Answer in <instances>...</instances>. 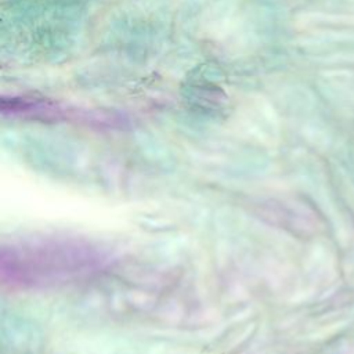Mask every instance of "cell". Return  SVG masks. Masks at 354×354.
I'll return each instance as SVG.
<instances>
[{
  "label": "cell",
  "mask_w": 354,
  "mask_h": 354,
  "mask_svg": "<svg viewBox=\"0 0 354 354\" xmlns=\"http://www.w3.org/2000/svg\"><path fill=\"white\" fill-rule=\"evenodd\" d=\"M106 263V254L83 239L36 238L1 248L0 277L12 288H47L86 277Z\"/></svg>",
  "instance_id": "obj_1"
}]
</instances>
